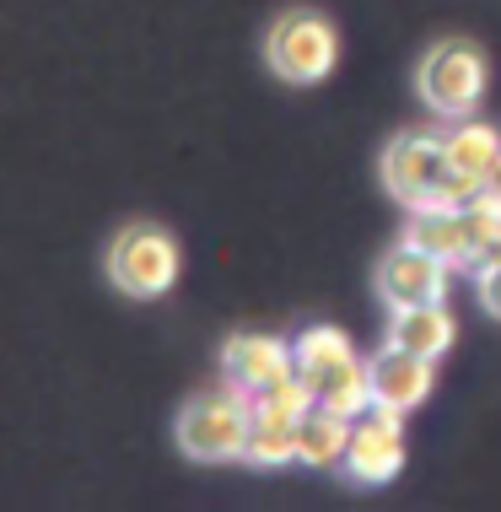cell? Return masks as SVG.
Returning a JSON list of instances; mask_svg holds the SVG:
<instances>
[{"instance_id": "2", "label": "cell", "mask_w": 501, "mask_h": 512, "mask_svg": "<svg viewBox=\"0 0 501 512\" xmlns=\"http://www.w3.org/2000/svg\"><path fill=\"white\" fill-rule=\"evenodd\" d=\"M415 92L437 119H469L485 98V54L469 38H442L415 65Z\"/></svg>"}, {"instance_id": "14", "label": "cell", "mask_w": 501, "mask_h": 512, "mask_svg": "<svg viewBox=\"0 0 501 512\" xmlns=\"http://www.w3.org/2000/svg\"><path fill=\"white\" fill-rule=\"evenodd\" d=\"M248 469H286L297 464V421L286 415H270L254 405V421H248V442H243V459Z\"/></svg>"}, {"instance_id": "4", "label": "cell", "mask_w": 501, "mask_h": 512, "mask_svg": "<svg viewBox=\"0 0 501 512\" xmlns=\"http://www.w3.org/2000/svg\"><path fill=\"white\" fill-rule=\"evenodd\" d=\"M264 60L291 87H313L340 60V33H334L324 11H286V17H275L270 38H264Z\"/></svg>"}, {"instance_id": "1", "label": "cell", "mask_w": 501, "mask_h": 512, "mask_svg": "<svg viewBox=\"0 0 501 512\" xmlns=\"http://www.w3.org/2000/svg\"><path fill=\"white\" fill-rule=\"evenodd\" d=\"M297 351V378L308 383L313 405H329L340 415H356L372 405L367 394V356H356V340L334 324H308L302 335H291Z\"/></svg>"}, {"instance_id": "3", "label": "cell", "mask_w": 501, "mask_h": 512, "mask_svg": "<svg viewBox=\"0 0 501 512\" xmlns=\"http://www.w3.org/2000/svg\"><path fill=\"white\" fill-rule=\"evenodd\" d=\"M248 421H254V405L248 394L227 389V394H200L178 410V448L189 453L194 464H232L243 459V442H248Z\"/></svg>"}, {"instance_id": "8", "label": "cell", "mask_w": 501, "mask_h": 512, "mask_svg": "<svg viewBox=\"0 0 501 512\" xmlns=\"http://www.w3.org/2000/svg\"><path fill=\"white\" fill-rule=\"evenodd\" d=\"M448 275H453L448 259H437V254H426L421 243L399 238L378 259L372 286H378L383 308H421V302H442V292H448Z\"/></svg>"}, {"instance_id": "12", "label": "cell", "mask_w": 501, "mask_h": 512, "mask_svg": "<svg viewBox=\"0 0 501 512\" xmlns=\"http://www.w3.org/2000/svg\"><path fill=\"white\" fill-rule=\"evenodd\" d=\"M410 243H421L426 254L448 259L453 270H469V216L453 211V205H421V211H410V227H405Z\"/></svg>"}, {"instance_id": "17", "label": "cell", "mask_w": 501, "mask_h": 512, "mask_svg": "<svg viewBox=\"0 0 501 512\" xmlns=\"http://www.w3.org/2000/svg\"><path fill=\"white\" fill-rule=\"evenodd\" d=\"M485 195H491V200H501V157L491 162V173H485Z\"/></svg>"}, {"instance_id": "6", "label": "cell", "mask_w": 501, "mask_h": 512, "mask_svg": "<svg viewBox=\"0 0 501 512\" xmlns=\"http://www.w3.org/2000/svg\"><path fill=\"white\" fill-rule=\"evenodd\" d=\"M345 480L351 486H388L405 469V415L388 405H367L351 415V448H345Z\"/></svg>"}, {"instance_id": "11", "label": "cell", "mask_w": 501, "mask_h": 512, "mask_svg": "<svg viewBox=\"0 0 501 512\" xmlns=\"http://www.w3.org/2000/svg\"><path fill=\"white\" fill-rule=\"evenodd\" d=\"M394 345H405L415 356H448V345L458 340V324L448 313V302H421V308H388V335Z\"/></svg>"}, {"instance_id": "9", "label": "cell", "mask_w": 501, "mask_h": 512, "mask_svg": "<svg viewBox=\"0 0 501 512\" xmlns=\"http://www.w3.org/2000/svg\"><path fill=\"white\" fill-rule=\"evenodd\" d=\"M431 383H437V362L405 351V345H394V340H383L378 351L367 356V394H372V405H388V410L410 415L415 405H426V399H431Z\"/></svg>"}, {"instance_id": "16", "label": "cell", "mask_w": 501, "mask_h": 512, "mask_svg": "<svg viewBox=\"0 0 501 512\" xmlns=\"http://www.w3.org/2000/svg\"><path fill=\"white\" fill-rule=\"evenodd\" d=\"M475 292H480V308L491 313V318H501V265L475 275Z\"/></svg>"}, {"instance_id": "15", "label": "cell", "mask_w": 501, "mask_h": 512, "mask_svg": "<svg viewBox=\"0 0 501 512\" xmlns=\"http://www.w3.org/2000/svg\"><path fill=\"white\" fill-rule=\"evenodd\" d=\"M442 146H448V162H453V168L485 178V173H491V162L501 157V130L469 114V119H453L448 130H442Z\"/></svg>"}, {"instance_id": "10", "label": "cell", "mask_w": 501, "mask_h": 512, "mask_svg": "<svg viewBox=\"0 0 501 512\" xmlns=\"http://www.w3.org/2000/svg\"><path fill=\"white\" fill-rule=\"evenodd\" d=\"M221 372H227V383L238 394H264L275 389L281 378L297 372V351H291V340L281 335H232L221 345Z\"/></svg>"}, {"instance_id": "7", "label": "cell", "mask_w": 501, "mask_h": 512, "mask_svg": "<svg viewBox=\"0 0 501 512\" xmlns=\"http://www.w3.org/2000/svg\"><path fill=\"white\" fill-rule=\"evenodd\" d=\"M378 173H383V189L405 205V211H421V205L437 200V184H442V173H448V146L431 130L394 135L378 157Z\"/></svg>"}, {"instance_id": "5", "label": "cell", "mask_w": 501, "mask_h": 512, "mask_svg": "<svg viewBox=\"0 0 501 512\" xmlns=\"http://www.w3.org/2000/svg\"><path fill=\"white\" fill-rule=\"evenodd\" d=\"M108 281H114L124 297H135V302H151V297L173 292V281H178L173 232L146 227V221L119 227L114 243H108Z\"/></svg>"}, {"instance_id": "13", "label": "cell", "mask_w": 501, "mask_h": 512, "mask_svg": "<svg viewBox=\"0 0 501 512\" xmlns=\"http://www.w3.org/2000/svg\"><path fill=\"white\" fill-rule=\"evenodd\" d=\"M345 448H351V415H340V410H329V405H313L297 421V464H308V469H340Z\"/></svg>"}]
</instances>
